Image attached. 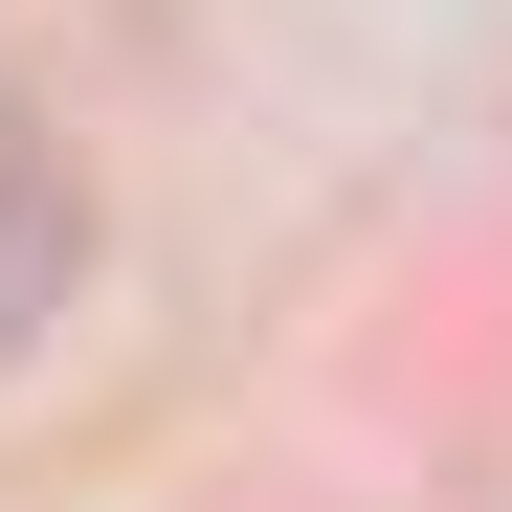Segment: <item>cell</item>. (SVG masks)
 <instances>
[{
    "mask_svg": "<svg viewBox=\"0 0 512 512\" xmlns=\"http://www.w3.org/2000/svg\"><path fill=\"white\" fill-rule=\"evenodd\" d=\"M67 268H90V201H67V156L0 112V357H23V312H67Z\"/></svg>",
    "mask_w": 512,
    "mask_h": 512,
    "instance_id": "1",
    "label": "cell"
}]
</instances>
